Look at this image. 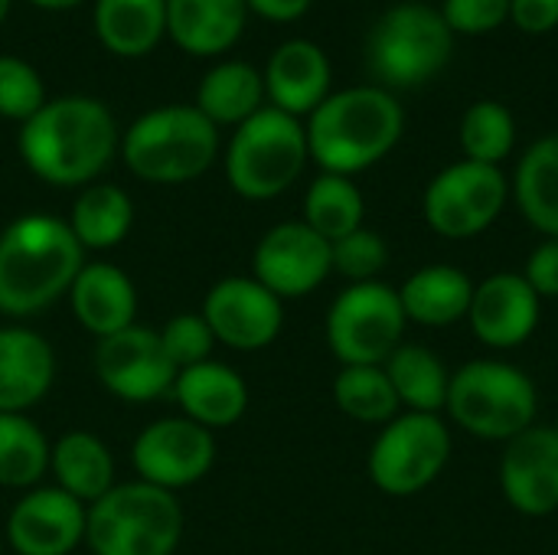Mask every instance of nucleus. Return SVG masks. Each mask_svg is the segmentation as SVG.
<instances>
[{"instance_id": "f257e3e1", "label": "nucleus", "mask_w": 558, "mask_h": 555, "mask_svg": "<svg viewBox=\"0 0 558 555\" xmlns=\"http://www.w3.org/2000/svg\"><path fill=\"white\" fill-rule=\"evenodd\" d=\"M121 147V131L111 108L92 95L49 98L29 121L20 124L16 150L26 170L49 186L98 183Z\"/></svg>"}, {"instance_id": "f03ea898", "label": "nucleus", "mask_w": 558, "mask_h": 555, "mask_svg": "<svg viewBox=\"0 0 558 555\" xmlns=\"http://www.w3.org/2000/svg\"><path fill=\"white\" fill-rule=\"evenodd\" d=\"M85 265V249L69 222L49 213H26L0 232V314L26 321L69 298Z\"/></svg>"}, {"instance_id": "7ed1b4c3", "label": "nucleus", "mask_w": 558, "mask_h": 555, "mask_svg": "<svg viewBox=\"0 0 558 555\" xmlns=\"http://www.w3.org/2000/svg\"><path fill=\"white\" fill-rule=\"evenodd\" d=\"M311 160L324 173L353 177L396 150L405 131V108L379 85L330 92L304 121Z\"/></svg>"}, {"instance_id": "20e7f679", "label": "nucleus", "mask_w": 558, "mask_h": 555, "mask_svg": "<svg viewBox=\"0 0 558 555\" xmlns=\"http://www.w3.org/2000/svg\"><path fill=\"white\" fill-rule=\"evenodd\" d=\"M118 154L144 183H193L219 157V128L196 105H160L131 121Z\"/></svg>"}, {"instance_id": "39448f33", "label": "nucleus", "mask_w": 558, "mask_h": 555, "mask_svg": "<svg viewBox=\"0 0 558 555\" xmlns=\"http://www.w3.org/2000/svg\"><path fill=\"white\" fill-rule=\"evenodd\" d=\"M183 527L177 494L128 481L88 504L85 546L92 555H173L183 543Z\"/></svg>"}, {"instance_id": "423d86ee", "label": "nucleus", "mask_w": 558, "mask_h": 555, "mask_svg": "<svg viewBox=\"0 0 558 555\" xmlns=\"http://www.w3.org/2000/svg\"><path fill=\"white\" fill-rule=\"evenodd\" d=\"M307 160L311 150L304 121L265 105L232 131L222 154V170L226 183L242 200L265 203L291 190Z\"/></svg>"}, {"instance_id": "0eeeda50", "label": "nucleus", "mask_w": 558, "mask_h": 555, "mask_svg": "<svg viewBox=\"0 0 558 555\" xmlns=\"http://www.w3.org/2000/svg\"><path fill=\"white\" fill-rule=\"evenodd\" d=\"M445 412L458 429L484 442H510L536 425V383L513 363L471 360L451 373Z\"/></svg>"}, {"instance_id": "6e6552de", "label": "nucleus", "mask_w": 558, "mask_h": 555, "mask_svg": "<svg viewBox=\"0 0 558 555\" xmlns=\"http://www.w3.org/2000/svg\"><path fill=\"white\" fill-rule=\"evenodd\" d=\"M454 56V33L441 10L405 0L392 7L369 36V62L383 82L412 88L435 79Z\"/></svg>"}, {"instance_id": "1a4fd4ad", "label": "nucleus", "mask_w": 558, "mask_h": 555, "mask_svg": "<svg viewBox=\"0 0 558 555\" xmlns=\"http://www.w3.org/2000/svg\"><path fill=\"white\" fill-rule=\"evenodd\" d=\"M405 307L399 288L363 281L343 288L327 311V347L343 366H383L405 337Z\"/></svg>"}, {"instance_id": "9d476101", "label": "nucleus", "mask_w": 558, "mask_h": 555, "mask_svg": "<svg viewBox=\"0 0 558 555\" xmlns=\"http://www.w3.org/2000/svg\"><path fill=\"white\" fill-rule=\"evenodd\" d=\"M451 458V429L441 415L405 412L376 435L366 471L389 497H412L432 487Z\"/></svg>"}, {"instance_id": "9b49d317", "label": "nucleus", "mask_w": 558, "mask_h": 555, "mask_svg": "<svg viewBox=\"0 0 558 555\" xmlns=\"http://www.w3.org/2000/svg\"><path fill=\"white\" fill-rule=\"evenodd\" d=\"M507 200L510 180L500 167L458 160L425 186L422 213L432 232L445 239H474L500 219Z\"/></svg>"}, {"instance_id": "f8f14e48", "label": "nucleus", "mask_w": 558, "mask_h": 555, "mask_svg": "<svg viewBox=\"0 0 558 555\" xmlns=\"http://www.w3.org/2000/svg\"><path fill=\"white\" fill-rule=\"evenodd\" d=\"M137 481L160 491H186L199 484L216 464V435L186 415H167L144 425L131 445Z\"/></svg>"}, {"instance_id": "ddd939ff", "label": "nucleus", "mask_w": 558, "mask_h": 555, "mask_svg": "<svg viewBox=\"0 0 558 555\" xmlns=\"http://www.w3.org/2000/svg\"><path fill=\"white\" fill-rule=\"evenodd\" d=\"M92 366L105 393L131 406H147L154 399L170 396L177 379V366L163 353L160 334L144 324L98 340Z\"/></svg>"}, {"instance_id": "4468645a", "label": "nucleus", "mask_w": 558, "mask_h": 555, "mask_svg": "<svg viewBox=\"0 0 558 555\" xmlns=\"http://www.w3.org/2000/svg\"><path fill=\"white\" fill-rule=\"evenodd\" d=\"M203 321L216 343L235 353H258L271 347L284 327V301L252 275H229L203 298Z\"/></svg>"}, {"instance_id": "2eb2a0df", "label": "nucleus", "mask_w": 558, "mask_h": 555, "mask_svg": "<svg viewBox=\"0 0 558 555\" xmlns=\"http://www.w3.org/2000/svg\"><path fill=\"white\" fill-rule=\"evenodd\" d=\"M330 275V242L301 219L271 226L252 252V278L262 281L281 301L307 298Z\"/></svg>"}, {"instance_id": "dca6fc26", "label": "nucleus", "mask_w": 558, "mask_h": 555, "mask_svg": "<svg viewBox=\"0 0 558 555\" xmlns=\"http://www.w3.org/2000/svg\"><path fill=\"white\" fill-rule=\"evenodd\" d=\"M88 507L59 491L39 484L23 491L7 517V546L16 555H72L85 543Z\"/></svg>"}, {"instance_id": "f3484780", "label": "nucleus", "mask_w": 558, "mask_h": 555, "mask_svg": "<svg viewBox=\"0 0 558 555\" xmlns=\"http://www.w3.org/2000/svg\"><path fill=\"white\" fill-rule=\"evenodd\" d=\"M500 491L523 517L558 510V435L553 425H533L507 442L500 458Z\"/></svg>"}, {"instance_id": "a211bd4d", "label": "nucleus", "mask_w": 558, "mask_h": 555, "mask_svg": "<svg viewBox=\"0 0 558 555\" xmlns=\"http://www.w3.org/2000/svg\"><path fill=\"white\" fill-rule=\"evenodd\" d=\"M543 317V298L517 272H497L474 285L468 324L474 337L494 350L523 347Z\"/></svg>"}, {"instance_id": "6ab92c4d", "label": "nucleus", "mask_w": 558, "mask_h": 555, "mask_svg": "<svg viewBox=\"0 0 558 555\" xmlns=\"http://www.w3.org/2000/svg\"><path fill=\"white\" fill-rule=\"evenodd\" d=\"M262 79H265V98L271 108L291 118H307L330 95L333 72H330L327 52L317 43L288 39L268 56Z\"/></svg>"}, {"instance_id": "aec40b11", "label": "nucleus", "mask_w": 558, "mask_h": 555, "mask_svg": "<svg viewBox=\"0 0 558 555\" xmlns=\"http://www.w3.org/2000/svg\"><path fill=\"white\" fill-rule=\"evenodd\" d=\"M69 307L82 330L95 340L121 334L137 324V285L111 262H85L69 288Z\"/></svg>"}, {"instance_id": "412c9836", "label": "nucleus", "mask_w": 558, "mask_h": 555, "mask_svg": "<svg viewBox=\"0 0 558 555\" xmlns=\"http://www.w3.org/2000/svg\"><path fill=\"white\" fill-rule=\"evenodd\" d=\"M56 383V353L52 343L26 327H0V412L29 415Z\"/></svg>"}, {"instance_id": "4be33fe9", "label": "nucleus", "mask_w": 558, "mask_h": 555, "mask_svg": "<svg viewBox=\"0 0 558 555\" xmlns=\"http://www.w3.org/2000/svg\"><path fill=\"white\" fill-rule=\"evenodd\" d=\"M170 396L177 399L180 412L190 422L209 429L213 435L242 422L248 409V386L242 373L219 360H206V363L180 370Z\"/></svg>"}, {"instance_id": "5701e85b", "label": "nucleus", "mask_w": 558, "mask_h": 555, "mask_svg": "<svg viewBox=\"0 0 558 555\" xmlns=\"http://www.w3.org/2000/svg\"><path fill=\"white\" fill-rule=\"evenodd\" d=\"M248 20L245 0H167V36L190 56L229 52Z\"/></svg>"}, {"instance_id": "b1692460", "label": "nucleus", "mask_w": 558, "mask_h": 555, "mask_svg": "<svg viewBox=\"0 0 558 555\" xmlns=\"http://www.w3.org/2000/svg\"><path fill=\"white\" fill-rule=\"evenodd\" d=\"M92 26L111 56H150L167 36V0H95Z\"/></svg>"}, {"instance_id": "393cba45", "label": "nucleus", "mask_w": 558, "mask_h": 555, "mask_svg": "<svg viewBox=\"0 0 558 555\" xmlns=\"http://www.w3.org/2000/svg\"><path fill=\"white\" fill-rule=\"evenodd\" d=\"M49 474L59 491L75 497L78 504L101 500L114 481V455L95 432H65L56 438L49 455Z\"/></svg>"}, {"instance_id": "a878e982", "label": "nucleus", "mask_w": 558, "mask_h": 555, "mask_svg": "<svg viewBox=\"0 0 558 555\" xmlns=\"http://www.w3.org/2000/svg\"><path fill=\"white\" fill-rule=\"evenodd\" d=\"M471 298L474 281L454 265H425L399 288L405 317L422 327H451L458 321H468Z\"/></svg>"}, {"instance_id": "bb28decb", "label": "nucleus", "mask_w": 558, "mask_h": 555, "mask_svg": "<svg viewBox=\"0 0 558 555\" xmlns=\"http://www.w3.org/2000/svg\"><path fill=\"white\" fill-rule=\"evenodd\" d=\"M193 105L216 128H239L265 108V79L252 62L226 59L199 79Z\"/></svg>"}, {"instance_id": "cd10ccee", "label": "nucleus", "mask_w": 558, "mask_h": 555, "mask_svg": "<svg viewBox=\"0 0 558 555\" xmlns=\"http://www.w3.org/2000/svg\"><path fill=\"white\" fill-rule=\"evenodd\" d=\"M69 229L85 252L118 249L134 226V200L118 183H88L69 209Z\"/></svg>"}, {"instance_id": "c85d7f7f", "label": "nucleus", "mask_w": 558, "mask_h": 555, "mask_svg": "<svg viewBox=\"0 0 558 555\" xmlns=\"http://www.w3.org/2000/svg\"><path fill=\"white\" fill-rule=\"evenodd\" d=\"M513 196L523 219L546 239H558V131L539 137L517 164Z\"/></svg>"}, {"instance_id": "c756f323", "label": "nucleus", "mask_w": 558, "mask_h": 555, "mask_svg": "<svg viewBox=\"0 0 558 555\" xmlns=\"http://www.w3.org/2000/svg\"><path fill=\"white\" fill-rule=\"evenodd\" d=\"M399 406H405L409 412H425V415H438L448 402V386H451V373L441 363L438 353H432L428 347L418 343H402L386 363H383Z\"/></svg>"}, {"instance_id": "7c9ffc66", "label": "nucleus", "mask_w": 558, "mask_h": 555, "mask_svg": "<svg viewBox=\"0 0 558 555\" xmlns=\"http://www.w3.org/2000/svg\"><path fill=\"white\" fill-rule=\"evenodd\" d=\"M52 445L46 432L16 412H0V487L33 491L49 474Z\"/></svg>"}, {"instance_id": "2f4dec72", "label": "nucleus", "mask_w": 558, "mask_h": 555, "mask_svg": "<svg viewBox=\"0 0 558 555\" xmlns=\"http://www.w3.org/2000/svg\"><path fill=\"white\" fill-rule=\"evenodd\" d=\"M363 219H366V200H363L360 186L353 183V177L320 173L307 186L301 222H307L327 242H337V239L363 229Z\"/></svg>"}, {"instance_id": "473e14b6", "label": "nucleus", "mask_w": 558, "mask_h": 555, "mask_svg": "<svg viewBox=\"0 0 558 555\" xmlns=\"http://www.w3.org/2000/svg\"><path fill=\"white\" fill-rule=\"evenodd\" d=\"M333 402L363 425H386L402 409L383 366H343L333 379Z\"/></svg>"}, {"instance_id": "72a5a7b5", "label": "nucleus", "mask_w": 558, "mask_h": 555, "mask_svg": "<svg viewBox=\"0 0 558 555\" xmlns=\"http://www.w3.org/2000/svg\"><path fill=\"white\" fill-rule=\"evenodd\" d=\"M458 141H461L464 160L500 167L517 144V118L504 101L481 98L464 111Z\"/></svg>"}, {"instance_id": "f704fd0d", "label": "nucleus", "mask_w": 558, "mask_h": 555, "mask_svg": "<svg viewBox=\"0 0 558 555\" xmlns=\"http://www.w3.org/2000/svg\"><path fill=\"white\" fill-rule=\"evenodd\" d=\"M46 82L33 62L3 52L0 56V118L29 121L46 105Z\"/></svg>"}, {"instance_id": "c9c22d12", "label": "nucleus", "mask_w": 558, "mask_h": 555, "mask_svg": "<svg viewBox=\"0 0 558 555\" xmlns=\"http://www.w3.org/2000/svg\"><path fill=\"white\" fill-rule=\"evenodd\" d=\"M330 255H333V272L343 275L350 285H363V281H379V272L389 265V245L379 232L373 229H356L337 242H330Z\"/></svg>"}, {"instance_id": "e433bc0d", "label": "nucleus", "mask_w": 558, "mask_h": 555, "mask_svg": "<svg viewBox=\"0 0 558 555\" xmlns=\"http://www.w3.org/2000/svg\"><path fill=\"white\" fill-rule=\"evenodd\" d=\"M157 334H160L163 353L170 357V363L177 366V373L186 370V366H196V363L213 360L216 337H213V330H209V324L203 321L199 311L173 314Z\"/></svg>"}, {"instance_id": "4c0bfd02", "label": "nucleus", "mask_w": 558, "mask_h": 555, "mask_svg": "<svg viewBox=\"0 0 558 555\" xmlns=\"http://www.w3.org/2000/svg\"><path fill=\"white\" fill-rule=\"evenodd\" d=\"M441 16L454 36H481L510 20V0H445Z\"/></svg>"}, {"instance_id": "58836bf2", "label": "nucleus", "mask_w": 558, "mask_h": 555, "mask_svg": "<svg viewBox=\"0 0 558 555\" xmlns=\"http://www.w3.org/2000/svg\"><path fill=\"white\" fill-rule=\"evenodd\" d=\"M523 278L539 298H558V239H546L530 252Z\"/></svg>"}, {"instance_id": "ea45409f", "label": "nucleus", "mask_w": 558, "mask_h": 555, "mask_svg": "<svg viewBox=\"0 0 558 555\" xmlns=\"http://www.w3.org/2000/svg\"><path fill=\"white\" fill-rule=\"evenodd\" d=\"M510 20L523 33H549L558 26V0H510Z\"/></svg>"}, {"instance_id": "a19ab883", "label": "nucleus", "mask_w": 558, "mask_h": 555, "mask_svg": "<svg viewBox=\"0 0 558 555\" xmlns=\"http://www.w3.org/2000/svg\"><path fill=\"white\" fill-rule=\"evenodd\" d=\"M314 0H245L248 13H258L268 23H294L311 10Z\"/></svg>"}, {"instance_id": "79ce46f5", "label": "nucleus", "mask_w": 558, "mask_h": 555, "mask_svg": "<svg viewBox=\"0 0 558 555\" xmlns=\"http://www.w3.org/2000/svg\"><path fill=\"white\" fill-rule=\"evenodd\" d=\"M33 7H39V10H72V7H78L82 0H29Z\"/></svg>"}, {"instance_id": "37998d69", "label": "nucleus", "mask_w": 558, "mask_h": 555, "mask_svg": "<svg viewBox=\"0 0 558 555\" xmlns=\"http://www.w3.org/2000/svg\"><path fill=\"white\" fill-rule=\"evenodd\" d=\"M10 3H13V0H0V26H3V20H7V13H10Z\"/></svg>"}, {"instance_id": "c03bdc74", "label": "nucleus", "mask_w": 558, "mask_h": 555, "mask_svg": "<svg viewBox=\"0 0 558 555\" xmlns=\"http://www.w3.org/2000/svg\"><path fill=\"white\" fill-rule=\"evenodd\" d=\"M553 429H556V435H558V419H556V425H553Z\"/></svg>"}, {"instance_id": "a18cd8bd", "label": "nucleus", "mask_w": 558, "mask_h": 555, "mask_svg": "<svg viewBox=\"0 0 558 555\" xmlns=\"http://www.w3.org/2000/svg\"><path fill=\"white\" fill-rule=\"evenodd\" d=\"M0 555H3V553H0Z\"/></svg>"}]
</instances>
